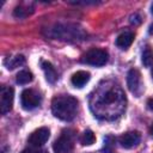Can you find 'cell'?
<instances>
[{"label": "cell", "instance_id": "9", "mask_svg": "<svg viewBox=\"0 0 153 153\" xmlns=\"http://www.w3.org/2000/svg\"><path fill=\"white\" fill-rule=\"evenodd\" d=\"M140 139H141V135L139 131L136 130H133V131H127L124 133L121 137H120V143L123 148H133L135 147L139 142H140Z\"/></svg>", "mask_w": 153, "mask_h": 153}, {"label": "cell", "instance_id": "22", "mask_svg": "<svg viewBox=\"0 0 153 153\" xmlns=\"http://www.w3.org/2000/svg\"><path fill=\"white\" fill-rule=\"evenodd\" d=\"M151 12L153 13V4H152V6H151Z\"/></svg>", "mask_w": 153, "mask_h": 153}, {"label": "cell", "instance_id": "7", "mask_svg": "<svg viewBox=\"0 0 153 153\" xmlns=\"http://www.w3.org/2000/svg\"><path fill=\"white\" fill-rule=\"evenodd\" d=\"M127 85L131 93L135 96H140L142 92V80L141 74L137 69H130L127 75Z\"/></svg>", "mask_w": 153, "mask_h": 153}, {"label": "cell", "instance_id": "12", "mask_svg": "<svg viewBox=\"0 0 153 153\" xmlns=\"http://www.w3.org/2000/svg\"><path fill=\"white\" fill-rule=\"evenodd\" d=\"M32 13H33V6H32V4H30V2L20 4V5H18V6L14 8V11H13L14 17H17V18H26V17H29V16L32 14Z\"/></svg>", "mask_w": 153, "mask_h": 153}, {"label": "cell", "instance_id": "6", "mask_svg": "<svg viewBox=\"0 0 153 153\" xmlns=\"http://www.w3.org/2000/svg\"><path fill=\"white\" fill-rule=\"evenodd\" d=\"M14 98V91L10 86H2L0 91V111L2 115L7 114L12 109Z\"/></svg>", "mask_w": 153, "mask_h": 153}, {"label": "cell", "instance_id": "1", "mask_svg": "<svg viewBox=\"0 0 153 153\" xmlns=\"http://www.w3.org/2000/svg\"><path fill=\"white\" fill-rule=\"evenodd\" d=\"M53 115L62 121H72L78 112V100L69 94H61L51 102Z\"/></svg>", "mask_w": 153, "mask_h": 153}, {"label": "cell", "instance_id": "3", "mask_svg": "<svg viewBox=\"0 0 153 153\" xmlns=\"http://www.w3.org/2000/svg\"><path fill=\"white\" fill-rule=\"evenodd\" d=\"M74 147V133L72 130H63L59 139L54 142L55 153H72Z\"/></svg>", "mask_w": 153, "mask_h": 153}, {"label": "cell", "instance_id": "8", "mask_svg": "<svg viewBox=\"0 0 153 153\" xmlns=\"http://www.w3.org/2000/svg\"><path fill=\"white\" fill-rule=\"evenodd\" d=\"M49 136H50V130L47 127H42V128L36 129L33 133H31V135L27 139V142L30 143L31 147L39 148L48 141Z\"/></svg>", "mask_w": 153, "mask_h": 153}, {"label": "cell", "instance_id": "13", "mask_svg": "<svg viewBox=\"0 0 153 153\" xmlns=\"http://www.w3.org/2000/svg\"><path fill=\"white\" fill-rule=\"evenodd\" d=\"M41 66H42V69L44 71V74H45V78L49 82H55L57 80V72L56 69L53 67V65L48 61H42L41 62Z\"/></svg>", "mask_w": 153, "mask_h": 153}, {"label": "cell", "instance_id": "4", "mask_svg": "<svg viewBox=\"0 0 153 153\" xmlns=\"http://www.w3.org/2000/svg\"><path fill=\"white\" fill-rule=\"evenodd\" d=\"M81 61L86 65L100 67L108 62V53L99 48H92L82 55Z\"/></svg>", "mask_w": 153, "mask_h": 153}, {"label": "cell", "instance_id": "18", "mask_svg": "<svg viewBox=\"0 0 153 153\" xmlns=\"http://www.w3.org/2000/svg\"><path fill=\"white\" fill-rule=\"evenodd\" d=\"M22 153H47V152L43 151V149H39V148H37V147H32V148H26V149H24Z\"/></svg>", "mask_w": 153, "mask_h": 153}, {"label": "cell", "instance_id": "23", "mask_svg": "<svg viewBox=\"0 0 153 153\" xmlns=\"http://www.w3.org/2000/svg\"><path fill=\"white\" fill-rule=\"evenodd\" d=\"M151 74H152V78H153V69H152V73Z\"/></svg>", "mask_w": 153, "mask_h": 153}, {"label": "cell", "instance_id": "14", "mask_svg": "<svg viewBox=\"0 0 153 153\" xmlns=\"http://www.w3.org/2000/svg\"><path fill=\"white\" fill-rule=\"evenodd\" d=\"M24 63H25V57L23 55H16V56L8 57L5 62V65L8 69H14V68H17Z\"/></svg>", "mask_w": 153, "mask_h": 153}, {"label": "cell", "instance_id": "17", "mask_svg": "<svg viewBox=\"0 0 153 153\" xmlns=\"http://www.w3.org/2000/svg\"><path fill=\"white\" fill-rule=\"evenodd\" d=\"M80 141L84 146H90L96 141V136L92 130H85L80 137Z\"/></svg>", "mask_w": 153, "mask_h": 153}, {"label": "cell", "instance_id": "2", "mask_svg": "<svg viewBox=\"0 0 153 153\" xmlns=\"http://www.w3.org/2000/svg\"><path fill=\"white\" fill-rule=\"evenodd\" d=\"M51 36L63 41H80L85 38V31L76 25H55L54 29H50Z\"/></svg>", "mask_w": 153, "mask_h": 153}, {"label": "cell", "instance_id": "5", "mask_svg": "<svg viewBox=\"0 0 153 153\" xmlns=\"http://www.w3.org/2000/svg\"><path fill=\"white\" fill-rule=\"evenodd\" d=\"M41 94L32 88H26L20 94V104L25 110H33L41 104Z\"/></svg>", "mask_w": 153, "mask_h": 153}, {"label": "cell", "instance_id": "21", "mask_svg": "<svg viewBox=\"0 0 153 153\" xmlns=\"http://www.w3.org/2000/svg\"><path fill=\"white\" fill-rule=\"evenodd\" d=\"M151 135L153 136V124H152V127H151Z\"/></svg>", "mask_w": 153, "mask_h": 153}, {"label": "cell", "instance_id": "19", "mask_svg": "<svg viewBox=\"0 0 153 153\" xmlns=\"http://www.w3.org/2000/svg\"><path fill=\"white\" fill-rule=\"evenodd\" d=\"M147 106H148L149 110L153 111V98H149V99L147 100Z\"/></svg>", "mask_w": 153, "mask_h": 153}, {"label": "cell", "instance_id": "10", "mask_svg": "<svg viewBox=\"0 0 153 153\" xmlns=\"http://www.w3.org/2000/svg\"><path fill=\"white\" fill-rule=\"evenodd\" d=\"M88 80H90V73L86 72V71H78L71 78V81H72L73 86L78 87V88L86 85L88 82Z\"/></svg>", "mask_w": 153, "mask_h": 153}, {"label": "cell", "instance_id": "16", "mask_svg": "<svg viewBox=\"0 0 153 153\" xmlns=\"http://www.w3.org/2000/svg\"><path fill=\"white\" fill-rule=\"evenodd\" d=\"M142 63L146 66V67H149L152 63H153V49L149 47V45H146L143 51H142Z\"/></svg>", "mask_w": 153, "mask_h": 153}, {"label": "cell", "instance_id": "20", "mask_svg": "<svg viewBox=\"0 0 153 153\" xmlns=\"http://www.w3.org/2000/svg\"><path fill=\"white\" fill-rule=\"evenodd\" d=\"M149 33H151V35L153 36V24H152V25L149 26Z\"/></svg>", "mask_w": 153, "mask_h": 153}, {"label": "cell", "instance_id": "15", "mask_svg": "<svg viewBox=\"0 0 153 153\" xmlns=\"http://www.w3.org/2000/svg\"><path fill=\"white\" fill-rule=\"evenodd\" d=\"M32 79H33V75H32V73H31L30 71H27V69H23V71H20V72L17 74V78H16L17 82L20 84V85L29 84V82L32 81Z\"/></svg>", "mask_w": 153, "mask_h": 153}, {"label": "cell", "instance_id": "11", "mask_svg": "<svg viewBox=\"0 0 153 153\" xmlns=\"http://www.w3.org/2000/svg\"><path fill=\"white\" fill-rule=\"evenodd\" d=\"M133 41H134V33L131 31H124L117 36L116 45L121 49H127L128 47L131 45Z\"/></svg>", "mask_w": 153, "mask_h": 153}]
</instances>
